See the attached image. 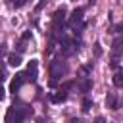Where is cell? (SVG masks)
Segmentation results:
<instances>
[{
    "instance_id": "6da1fadb",
    "label": "cell",
    "mask_w": 123,
    "mask_h": 123,
    "mask_svg": "<svg viewBox=\"0 0 123 123\" xmlns=\"http://www.w3.org/2000/svg\"><path fill=\"white\" fill-rule=\"evenodd\" d=\"M33 113V110L29 108V106H21V108H15V106H12V108H8V111H6V123H21L25 117H29Z\"/></svg>"
},
{
    "instance_id": "7a4b0ae2",
    "label": "cell",
    "mask_w": 123,
    "mask_h": 123,
    "mask_svg": "<svg viewBox=\"0 0 123 123\" xmlns=\"http://www.w3.org/2000/svg\"><path fill=\"white\" fill-rule=\"evenodd\" d=\"M63 73H65V63H63L62 60H54V62L50 63V77H52V81H50V86H56L58 79H60Z\"/></svg>"
},
{
    "instance_id": "3957f363",
    "label": "cell",
    "mask_w": 123,
    "mask_h": 123,
    "mask_svg": "<svg viewBox=\"0 0 123 123\" xmlns=\"http://www.w3.org/2000/svg\"><path fill=\"white\" fill-rule=\"evenodd\" d=\"M65 13H67V10L62 6V8H58L56 12H54V17H52V23H54V31H60L62 29V25H63V21H65Z\"/></svg>"
},
{
    "instance_id": "277c9868",
    "label": "cell",
    "mask_w": 123,
    "mask_h": 123,
    "mask_svg": "<svg viewBox=\"0 0 123 123\" xmlns=\"http://www.w3.org/2000/svg\"><path fill=\"white\" fill-rule=\"evenodd\" d=\"M37 69H38V62L37 60H31V63H29V67L25 71V79L29 83H35L37 81Z\"/></svg>"
},
{
    "instance_id": "5b68a950",
    "label": "cell",
    "mask_w": 123,
    "mask_h": 123,
    "mask_svg": "<svg viewBox=\"0 0 123 123\" xmlns=\"http://www.w3.org/2000/svg\"><path fill=\"white\" fill-rule=\"evenodd\" d=\"M83 13H85V10H83V8H75V10L71 12V15H69V25H71L73 29L83 21Z\"/></svg>"
},
{
    "instance_id": "8992f818",
    "label": "cell",
    "mask_w": 123,
    "mask_h": 123,
    "mask_svg": "<svg viewBox=\"0 0 123 123\" xmlns=\"http://www.w3.org/2000/svg\"><path fill=\"white\" fill-rule=\"evenodd\" d=\"M23 83H27L25 73H17V75H15V79H13V81H12V85H10V92H13V94H15V92L21 88V85H23Z\"/></svg>"
},
{
    "instance_id": "52a82bcc",
    "label": "cell",
    "mask_w": 123,
    "mask_h": 123,
    "mask_svg": "<svg viewBox=\"0 0 123 123\" xmlns=\"http://www.w3.org/2000/svg\"><path fill=\"white\" fill-rule=\"evenodd\" d=\"M119 104H121V100H117V96H115L113 92H110V94L106 96V106H108V108L117 110V108H119Z\"/></svg>"
},
{
    "instance_id": "ba28073f",
    "label": "cell",
    "mask_w": 123,
    "mask_h": 123,
    "mask_svg": "<svg viewBox=\"0 0 123 123\" xmlns=\"http://www.w3.org/2000/svg\"><path fill=\"white\" fill-rule=\"evenodd\" d=\"M8 63H10L12 67H17V65H21V54H17V52H12V54L8 56Z\"/></svg>"
},
{
    "instance_id": "9c48e42d",
    "label": "cell",
    "mask_w": 123,
    "mask_h": 123,
    "mask_svg": "<svg viewBox=\"0 0 123 123\" xmlns=\"http://www.w3.org/2000/svg\"><path fill=\"white\" fill-rule=\"evenodd\" d=\"M113 85L117 88H123V69H117V73L113 75Z\"/></svg>"
},
{
    "instance_id": "30bf717a",
    "label": "cell",
    "mask_w": 123,
    "mask_h": 123,
    "mask_svg": "<svg viewBox=\"0 0 123 123\" xmlns=\"http://www.w3.org/2000/svg\"><path fill=\"white\" fill-rule=\"evenodd\" d=\"M67 98V92H63V90H60V92H56L54 96H52V102H56V104H60V102H63Z\"/></svg>"
},
{
    "instance_id": "8fae6325",
    "label": "cell",
    "mask_w": 123,
    "mask_h": 123,
    "mask_svg": "<svg viewBox=\"0 0 123 123\" xmlns=\"http://www.w3.org/2000/svg\"><path fill=\"white\" fill-rule=\"evenodd\" d=\"M90 86H92V81H90V79H85V81L79 85V88H81L83 92H88V90H90Z\"/></svg>"
},
{
    "instance_id": "7c38bea8",
    "label": "cell",
    "mask_w": 123,
    "mask_h": 123,
    "mask_svg": "<svg viewBox=\"0 0 123 123\" xmlns=\"http://www.w3.org/2000/svg\"><path fill=\"white\" fill-rule=\"evenodd\" d=\"M90 108H92V100L90 98H85L83 100V111H90Z\"/></svg>"
},
{
    "instance_id": "4fadbf2b",
    "label": "cell",
    "mask_w": 123,
    "mask_h": 123,
    "mask_svg": "<svg viewBox=\"0 0 123 123\" xmlns=\"http://www.w3.org/2000/svg\"><path fill=\"white\" fill-rule=\"evenodd\" d=\"M110 65H111V67H117V65H119V54H113V56H111Z\"/></svg>"
},
{
    "instance_id": "5bb4252c",
    "label": "cell",
    "mask_w": 123,
    "mask_h": 123,
    "mask_svg": "<svg viewBox=\"0 0 123 123\" xmlns=\"http://www.w3.org/2000/svg\"><path fill=\"white\" fill-rule=\"evenodd\" d=\"M6 79H8V73H6V67H4L2 63H0V83H2V81H6Z\"/></svg>"
},
{
    "instance_id": "9a60e30c",
    "label": "cell",
    "mask_w": 123,
    "mask_h": 123,
    "mask_svg": "<svg viewBox=\"0 0 123 123\" xmlns=\"http://www.w3.org/2000/svg\"><path fill=\"white\" fill-rule=\"evenodd\" d=\"M25 42H27V40H21V42L17 44V54H23V52H25V48H27Z\"/></svg>"
},
{
    "instance_id": "2e32d148",
    "label": "cell",
    "mask_w": 123,
    "mask_h": 123,
    "mask_svg": "<svg viewBox=\"0 0 123 123\" xmlns=\"http://www.w3.org/2000/svg\"><path fill=\"white\" fill-rule=\"evenodd\" d=\"M73 85H75V83H73V81H67V83H63V85H62V90H63V92H65V90H69V88H71V86H73Z\"/></svg>"
},
{
    "instance_id": "e0dca14e",
    "label": "cell",
    "mask_w": 123,
    "mask_h": 123,
    "mask_svg": "<svg viewBox=\"0 0 123 123\" xmlns=\"http://www.w3.org/2000/svg\"><path fill=\"white\" fill-rule=\"evenodd\" d=\"M12 4H13L15 8H21V6H25V4H27V0H12Z\"/></svg>"
},
{
    "instance_id": "ac0fdd59",
    "label": "cell",
    "mask_w": 123,
    "mask_h": 123,
    "mask_svg": "<svg viewBox=\"0 0 123 123\" xmlns=\"http://www.w3.org/2000/svg\"><path fill=\"white\" fill-rule=\"evenodd\" d=\"M44 6H46V0H40V2L37 4V8H35V10H37V12H40V10L44 8Z\"/></svg>"
},
{
    "instance_id": "d6986e66",
    "label": "cell",
    "mask_w": 123,
    "mask_h": 123,
    "mask_svg": "<svg viewBox=\"0 0 123 123\" xmlns=\"http://www.w3.org/2000/svg\"><path fill=\"white\" fill-rule=\"evenodd\" d=\"M113 33H119V35H123V25H115V27H113Z\"/></svg>"
},
{
    "instance_id": "ffe728a7",
    "label": "cell",
    "mask_w": 123,
    "mask_h": 123,
    "mask_svg": "<svg viewBox=\"0 0 123 123\" xmlns=\"http://www.w3.org/2000/svg\"><path fill=\"white\" fill-rule=\"evenodd\" d=\"M94 52H96V56H100V54H102V48H100V44H94Z\"/></svg>"
},
{
    "instance_id": "44dd1931",
    "label": "cell",
    "mask_w": 123,
    "mask_h": 123,
    "mask_svg": "<svg viewBox=\"0 0 123 123\" xmlns=\"http://www.w3.org/2000/svg\"><path fill=\"white\" fill-rule=\"evenodd\" d=\"M4 98H6V90H4L2 85H0V100H4Z\"/></svg>"
},
{
    "instance_id": "7402d4cb",
    "label": "cell",
    "mask_w": 123,
    "mask_h": 123,
    "mask_svg": "<svg viewBox=\"0 0 123 123\" xmlns=\"http://www.w3.org/2000/svg\"><path fill=\"white\" fill-rule=\"evenodd\" d=\"M29 38H31V33H29V31L23 33V38H21V40H29Z\"/></svg>"
},
{
    "instance_id": "603a6c76",
    "label": "cell",
    "mask_w": 123,
    "mask_h": 123,
    "mask_svg": "<svg viewBox=\"0 0 123 123\" xmlns=\"http://www.w3.org/2000/svg\"><path fill=\"white\" fill-rule=\"evenodd\" d=\"M94 123H106V119H104V117H100V115H98V117H96V119H94Z\"/></svg>"
},
{
    "instance_id": "cb8c5ba5",
    "label": "cell",
    "mask_w": 123,
    "mask_h": 123,
    "mask_svg": "<svg viewBox=\"0 0 123 123\" xmlns=\"http://www.w3.org/2000/svg\"><path fill=\"white\" fill-rule=\"evenodd\" d=\"M6 54V46H0V56H4Z\"/></svg>"
},
{
    "instance_id": "d4e9b609",
    "label": "cell",
    "mask_w": 123,
    "mask_h": 123,
    "mask_svg": "<svg viewBox=\"0 0 123 123\" xmlns=\"http://www.w3.org/2000/svg\"><path fill=\"white\" fill-rule=\"evenodd\" d=\"M37 123H46V121H44V117H38V119H37Z\"/></svg>"
},
{
    "instance_id": "484cf974",
    "label": "cell",
    "mask_w": 123,
    "mask_h": 123,
    "mask_svg": "<svg viewBox=\"0 0 123 123\" xmlns=\"http://www.w3.org/2000/svg\"><path fill=\"white\" fill-rule=\"evenodd\" d=\"M71 123H85V121H83V119H73Z\"/></svg>"
}]
</instances>
